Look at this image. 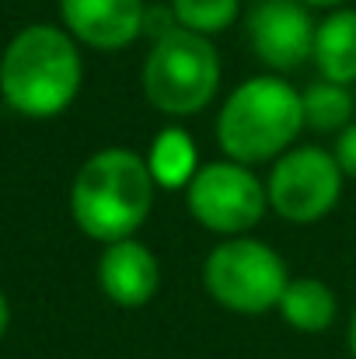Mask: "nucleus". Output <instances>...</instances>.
<instances>
[{"instance_id": "obj_3", "label": "nucleus", "mask_w": 356, "mask_h": 359, "mask_svg": "<svg viewBox=\"0 0 356 359\" xmlns=\"http://www.w3.org/2000/svg\"><path fill=\"white\" fill-rule=\"evenodd\" d=\"M301 129H304L301 91L276 74H262L237 84L220 105L217 143L224 157L237 164H262L286 154Z\"/></svg>"}, {"instance_id": "obj_4", "label": "nucleus", "mask_w": 356, "mask_h": 359, "mask_svg": "<svg viewBox=\"0 0 356 359\" xmlns=\"http://www.w3.org/2000/svg\"><path fill=\"white\" fill-rule=\"evenodd\" d=\"M220 88V56L210 35L171 28L154 39L143 63V95L147 102L175 119L199 116Z\"/></svg>"}, {"instance_id": "obj_6", "label": "nucleus", "mask_w": 356, "mask_h": 359, "mask_svg": "<svg viewBox=\"0 0 356 359\" xmlns=\"http://www.w3.org/2000/svg\"><path fill=\"white\" fill-rule=\"evenodd\" d=\"M185 206L199 227L220 238L248 234L269 210L265 185L237 161H213L199 164L192 182L185 185Z\"/></svg>"}, {"instance_id": "obj_10", "label": "nucleus", "mask_w": 356, "mask_h": 359, "mask_svg": "<svg viewBox=\"0 0 356 359\" xmlns=\"http://www.w3.org/2000/svg\"><path fill=\"white\" fill-rule=\"evenodd\" d=\"M98 286L116 307H147L161 290V262L136 238L112 241L98 258Z\"/></svg>"}, {"instance_id": "obj_16", "label": "nucleus", "mask_w": 356, "mask_h": 359, "mask_svg": "<svg viewBox=\"0 0 356 359\" xmlns=\"http://www.w3.org/2000/svg\"><path fill=\"white\" fill-rule=\"evenodd\" d=\"M336 161H339V168H343V175L346 178H356V122H350L339 136H336Z\"/></svg>"}, {"instance_id": "obj_14", "label": "nucleus", "mask_w": 356, "mask_h": 359, "mask_svg": "<svg viewBox=\"0 0 356 359\" xmlns=\"http://www.w3.org/2000/svg\"><path fill=\"white\" fill-rule=\"evenodd\" d=\"M304 126L318 129V133H343L353 122V95L350 84H336V81H315L304 95Z\"/></svg>"}, {"instance_id": "obj_11", "label": "nucleus", "mask_w": 356, "mask_h": 359, "mask_svg": "<svg viewBox=\"0 0 356 359\" xmlns=\"http://www.w3.org/2000/svg\"><path fill=\"white\" fill-rule=\"evenodd\" d=\"M315 67L325 81L353 84L356 81V11L332 7L329 18L318 21L315 32Z\"/></svg>"}, {"instance_id": "obj_8", "label": "nucleus", "mask_w": 356, "mask_h": 359, "mask_svg": "<svg viewBox=\"0 0 356 359\" xmlns=\"http://www.w3.org/2000/svg\"><path fill=\"white\" fill-rule=\"evenodd\" d=\"M318 21L304 0H258L248 14V42L272 74H290L315 56Z\"/></svg>"}, {"instance_id": "obj_5", "label": "nucleus", "mask_w": 356, "mask_h": 359, "mask_svg": "<svg viewBox=\"0 0 356 359\" xmlns=\"http://www.w3.org/2000/svg\"><path fill=\"white\" fill-rule=\"evenodd\" d=\"M290 283L286 262L255 238L220 241L203 262V286L213 304L231 314H265L279 307V297Z\"/></svg>"}, {"instance_id": "obj_19", "label": "nucleus", "mask_w": 356, "mask_h": 359, "mask_svg": "<svg viewBox=\"0 0 356 359\" xmlns=\"http://www.w3.org/2000/svg\"><path fill=\"white\" fill-rule=\"evenodd\" d=\"M350 353L356 359V311H353V321H350Z\"/></svg>"}, {"instance_id": "obj_12", "label": "nucleus", "mask_w": 356, "mask_h": 359, "mask_svg": "<svg viewBox=\"0 0 356 359\" xmlns=\"http://www.w3.org/2000/svg\"><path fill=\"white\" fill-rule=\"evenodd\" d=\"M276 311L294 332L322 335L336 321V293L329 283H322L315 276H301V279L286 283Z\"/></svg>"}, {"instance_id": "obj_1", "label": "nucleus", "mask_w": 356, "mask_h": 359, "mask_svg": "<svg viewBox=\"0 0 356 359\" xmlns=\"http://www.w3.org/2000/svg\"><path fill=\"white\" fill-rule=\"evenodd\" d=\"M84 63L77 39L56 25L21 28L0 56V98L28 119L67 112L81 91Z\"/></svg>"}, {"instance_id": "obj_17", "label": "nucleus", "mask_w": 356, "mask_h": 359, "mask_svg": "<svg viewBox=\"0 0 356 359\" xmlns=\"http://www.w3.org/2000/svg\"><path fill=\"white\" fill-rule=\"evenodd\" d=\"M7 321H11V307H7V297L0 293V339H4V332H7Z\"/></svg>"}, {"instance_id": "obj_9", "label": "nucleus", "mask_w": 356, "mask_h": 359, "mask_svg": "<svg viewBox=\"0 0 356 359\" xmlns=\"http://www.w3.org/2000/svg\"><path fill=\"white\" fill-rule=\"evenodd\" d=\"M60 18L77 42L98 53H119L143 35L147 4L143 0H60Z\"/></svg>"}, {"instance_id": "obj_2", "label": "nucleus", "mask_w": 356, "mask_h": 359, "mask_svg": "<svg viewBox=\"0 0 356 359\" xmlns=\"http://www.w3.org/2000/svg\"><path fill=\"white\" fill-rule=\"evenodd\" d=\"M154 189L147 157L126 147H105L81 164L70 185L74 224L102 244L133 238L150 217Z\"/></svg>"}, {"instance_id": "obj_13", "label": "nucleus", "mask_w": 356, "mask_h": 359, "mask_svg": "<svg viewBox=\"0 0 356 359\" xmlns=\"http://www.w3.org/2000/svg\"><path fill=\"white\" fill-rule=\"evenodd\" d=\"M147 164L161 189H185L192 182V175L199 171V154H196L192 136L182 126H168L154 136Z\"/></svg>"}, {"instance_id": "obj_15", "label": "nucleus", "mask_w": 356, "mask_h": 359, "mask_svg": "<svg viewBox=\"0 0 356 359\" xmlns=\"http://www.w3.org/2000/svg\"><path fill=\"white\" fill-rule=\"evenodd\" d=\"M175 21L199 35L228 32L241 14V0H171Z\"/></svg>"}, {"instance_id": "obj_18", "label": "nucleus", "mask_w": 356, "mask_h": 359, "mask_svg": "<svg viewBox=\"0 0 356 359\" xmlns=\"http://www.w3.org/2000/svg\"><path fill=\"white\" fill-rule=\"evenodd\" d=\"M308 7H343L346 0H304Z\"/></svg>"}, {"instance_id": "obj_7", "label": "nucleus", "mask_w": 356, "mask_h": 359, "mask_svg": "<svg viewBox=\"0 0 356 359\" xmlns=\"http://www.w3.org/2000/svg\"><path fill=\"white\" fill-rule=\"evenodd\" d=\"M343 178L346 175L332 150L294 147L276 157L269 182H265V196H269V206L276 210V217H283L286 224L308 227V224L325 220L339 206Z\"/></svg>"}]
</instances>
